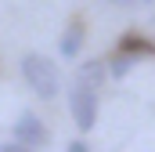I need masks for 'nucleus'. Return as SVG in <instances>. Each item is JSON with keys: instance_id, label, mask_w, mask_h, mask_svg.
I'll return each instance as SVG.
<instances>
[{"instance_id": "nucleus-1", "label": "nucleus", "mask_w": 155, "mask_h": 152, "mask_svg": "<svg viewBox=\"0 0 155 152\" xmlns=\"http://www.w3.org/2000/svg\"><path fill=\"white\" fill-rule=\"evenodd\" d=\"M22 76H25L29 91L36 98H43V102L58 98V91H61V73H58V65L47 54H36V51L22 54Z\"/></svg>"}, {"instance_id": "nucleus-2", "label": "nucleus", "mask_w": 155, "mask_h": 152, "mask_svg": "<svg viewBox=\"0 0 155 152\" xmlns=\"http://www.w3.org/2000/svg\"><path fill=\"white\" fill-rule=\"evenodd\" d=\"M69 112H72V123H76L79 134L94 130V123H97V91L72 83V91H69Z\"/></svg>"}, {"instance_id": "nucleus-3", "label": "nucleus", "mask_w": 155, "mask_h": 152, "mask_svg": "<svg viewBox=\"0 0 155 152\" xmlns=\"http://www.w3.org/2000/svg\"><path fill=\"white\" fill-rule=\"evenodd\" d=\"M11 134L18 138V141H25L29 149H43L47 141H51V130H47V123L40 119L33 109H25V112L15 119V127H11Z\"/></svg>"}, {"instance_id": "nucleus-4", "label": "nucleus", "mask_w": 155, "mask_h": 152, "mask_svg": "<svg viewBox=\"0 0 155 152\" xmlns=\"http://www.w3.org/2000/svg\"><path fill=\"white\" fill-rule=\"evenodd\" d=\"M83 40H87V26H83V18H72L69 26H65V33L58 40V51H61V58H79V51H83Z\"/></svg>"}, {"instance_id": "nucleus-5", "label": "nucleus", "mask_w": 155, "mask_h": 152, "mask_svg": "<svg viewBox=\"0 0 155 152\" xmlns=\"http://www.w3.org/2000/svg\"><path fill=\"white\" fill-rule=\"evenodd\" d=\"M105 80H108V62L105 58H90V62H83L76 69V83L79 87L97 91V87H105Z\"/></svg>"}, {"instance_id": "nucleus-6", "label": "nucleus", "mask_w": 155, "mask_h": 152, "mask_svg": "<svg viewBox=\"0 0 155 152\" xmlns=\"http://www.w3.org/2000/svg\"><path fill=\"white\" fill-rule=\"evenodd\" d=\"M105 62H108V80H123V76L130 73L141 58H137V54H130V51H123V47H116V51H112V58H105Z\"/></svg>"}, {"instance_id": "nucleus-7", "label": "nucleus", "mask_w": 155, "mask_h": 152, "mask_svg": "<svg viewBox=\"0 0 155 152\" xmlns=\"http://www.w3.org/2000/svg\"><path fill=\"white\" fill-rule=\"evenodd\" d=\"M119 47H123V51H130V54H137V58H152V54H155V43H152V40L134 36V33H126V36L119 40Z\"/></svg>"}, {"instance_id": "nucleus-8", "label": "nucleus", "mask_w": 155, "mask_h": 152, "mask_svg": "<svg viewBox=\"0 0 155 152\" xmlns=\"http://www.w3.org/2000/svg\"><path fill=\"white\" fill-rule=\"evenodd\" d=\"M0 152H36V149H29L25 141H18V138H15V141H7V145H0Z\"/></svg>"}, {"instance_id": "nucleus-9", "label": "nucleus", "mask_w": 155, "mask_h": 152, "mask_svg": "<svg viewBox=\"0 0 155 152\" xmlns=\"http://www.w3.org/2000/svg\"><path fill=\"white\" fill-rule=\"evenodd\" d=\"M65 152H90V149H87L83 138H76V141H69V149H65Z\"/></svg>"}, {"instance_id": "nucleus-10", "label": "nucleus", "mask_w": 155, "mask_h": 152, "mask_svg": "<svg viewBox=\"0 0 155 152\" xmlns=\"http://www.w3.org/2000/svg\"><path fill=\"white\" fill-rule=\"evenodd\" d=\"M105 4H116V7H134V4H141V0H105Z\"/></svg>"}, {"instance_id": "nucleus-11", "label": "nucleus", "mask_w": 155, "mask_h": 152, "mask_svg": "<svg viewBox=\"0 0 155 152\" xmlns=\"http://www.w3.org/2000/svg\"><path fill=\"white\" fill-rule=\"evenodd\" d=\"M152 22H155V18H152Z\"/></svg>"}]
</instances>
